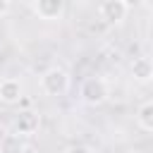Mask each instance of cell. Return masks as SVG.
<instances>
[{
	"label": "cell",
	"instance_id": "5",
	"mask_svg": "<svg viewBox=\"0 0 153 153\" xmlns=\"http://www.w3.org/2000/svg\"><path fill=\"white\" fill-rule=\"evenodd\" d=\"M38 19L43 22H57L65 12V0H36L33 5Z\"/></svg>",
	"mask_w": 153,
	"mask_h": 153
},
{
	"label": "cell",
	"instance_id": "3",
	"mask_svg": "<svg viewBox=\"0 0 153 153\" xmlns=\"http://www.w3.org/2000/svg\"><path fill=\"white\" fill-rule=\"evenodd\" d=\"M41 129V115L33 110H19L12 120V131H17L19 136H33Z\"/></svg>",
	"mask_w": 153,
	"mask_h": 153
},
{
	"label": "cell",
	"instance_id": "13",
	"mask_svg": "<svg viewBox=\"0 0 153 153\" xmlns=\"http://www.w3.org/2000/svg\"><path fill=\"white\" fill-rule=\"evenodd\" d=\"M127 153H131V151H127Z\"/></svg>",
	"mask_w": 153,
	"mask_h": 153
},
{
	"label": "cell",
	"instance_id": "4",
	"mask_svg": "<svg viewBox=\"0 0 153 153\" xmlns=\"http://www.w3.org/2000/svg\"><path fill=\"white\" fill-rule=\"evenodd\" d=\"M127 12H129V10L122 5V0H103L100 7H98V17H100L105 24H112V26L122 24V22L127 19Z\"/></svg>",
	"mask_w": 153,
	"mask_h": 153
},
{
	"label": "cell",
	"instance_id": "1",
	"mask_svg": "<svg viewBox=\"0 0 153 153\" xmlns=\"http://www.w3.org/2000/svg\"><path fill=\"white\" fill-rule=\"evenodd\" d=\"M41 91L45 93V96H50V98H57V96H62V93H67V88H69V72L65 69V67H48L43 74H41Z\"/></svg>",
	"mask_w": 153,
	"mask_h": 153
},
{
	"label": "cell",
	"instance_id": "10",
	"mask_svg": "<svg viewBox=\"0 0 153 153\" xmlns=\"http://www.w3.org/2000/svg\"><path fill=\"white\" fill-rule=\"evenodd\" d=\"M122 5H124L127 10H139V7L146 5V0H122Z\"/></svg>",
	"mask_w": 153,
	"mask_h": 153
},
{
	"label": "cell",
	"instance_id": "8",
	"mask_svg": "<svg viewBox=\"0 0 153 153\" xmlns=\"http://www.w3.org/2000/svg\"><path fill=\"white\" fill-rule=\"evenodd\" d=\"M0 153H26V139L17 131H7L0 139Z\"/></svg>",
	"mask_w": 153,
	"mask_h": 153
},
{
	"label": "cell",
	"instance_id": "7",
	"mask_svg": "<svg viewBox=\"0 0 153 153\" xmlns=\"http://www.w3.org/2000/svg\"><path fill=\"white\" fill-rule=\"evenodd\" d=\"M129 69H131L134 81H139V84H148L153 79V62L148 57H134V62L129 65Z\"/></svg>",
	"mask_w": 153,
	"mask_h": 153
},
{
	"label": "cell",
	"instance_id": "12",
	"mask_svg": "<svg viewBox=\"0 0 153 153\" xmlns=\"http://www.w3.org/2000/svg\"><path fill=\"white\" fill-rule=\"evenodd\" d=\"M10 12V0H0V17H5Z\"/></svg>",
	"mask_w": 153,
	"mask_h": 153
},
{
	"label": "cell",
	"instance_id": "6",
	"mask_svg": "<svg viewBox=\"0 0 153 153\" xmlns=\"http://www.w3.org/2000/svg\"><path fill=\"white\" fill-rule=\"evenodd\" d=\"M19 100H22V84H19V79H14V76L2 79L0 81V103L17 105Z\"/></svg>",
	"mask_w": 153,
	"mask_h": 153
},
{
	"label": "cell",
	"instance_id": "9",
	"mask_svg": "<svg viewBox=\"0 0 153 153\" xmlns=\"http://www.w3.org/2000/svg\"><path fill=\"white\" fill-rule=\"evenodd\" d=\"M136 127L146 134L153 131V103L151 100H143L136 110Z\"/></svg>",
	"mask_w": 153,
	"mask_h": 153
},
{
	"label": "cell",
	"instance_id": "11",
	"mask_svg": "<svg viewBox=\"0 0 153 153\" xmlns=\"http://www.w3.org/2000/svg\"><path fill=\"white\" fill-rule=\"evenodd\" d=\"M67 153H93V151H91L88 146H84V143H76V146H69Z\"/></svg>",
	"mask_w": 153,
	"mask_h": 153
},
{
	"label": "cell",
	"instance_id": "2",
	"mask_svg": "<svg viewBox=\"0 0 153 153\" xmlns=\"http://www.w3.org/2000/svg\"><path fill=\"white\" fill-rule=\"evenodd\" d=\"M79 96L86 105H103L108 98H110V84L103 79V76H88L81 88H79Z\"/></svg>",
	"mask_w": 153,
	"mask_h": 153
}]
</instances>
